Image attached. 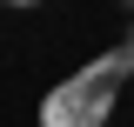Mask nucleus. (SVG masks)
Masks as SVG:
<instances>
[{
  "mask_svg": "<svg viewBox=\"0 0 134 127\" xmlns=\"http://www.w3.org/2000/svg\"><path fill=\"white\" fill-rule=\"evenodd\" d=\"M121 47H127V60H134V33H127V40H121Z\"/></svg>",
  "mask_w": 134,
  "mask_h": 127,
  "instance_id": "nucleus-3",
  "label": "nucleus"
},
{
  "mask_svg": "<svg viewBox=\"0 0 134 127\" xmlns=\"http://www.w3.org/2000/svg\"><path fill=\"white\" fill-rule=\"evenodd\" d=\"M127 74H134L127 47L94 54L81 74H67L54 94H40V127H107V114H114V100H121V87H127Z\"/></svg>",
  "mask_w": 134,
  "mask_h": 127,
  "instance_id": "nucleus-1",
  "label": "nucleus"
},
{
  "mask_svg": "<svg viewBox=\"0 0 134 127\" xmlns=\"http://www.w3.org/2000/svg\"><path fill=\"white\" fill-rule=\"evenodd\" d=\"M7 7H40V0H7Z\"/></svg>",
  "mask_w": 134,
  "mask_h": 127,
  "instance_id": "nucleus-2",
  "label": "nucleus"
}]
</instances>
